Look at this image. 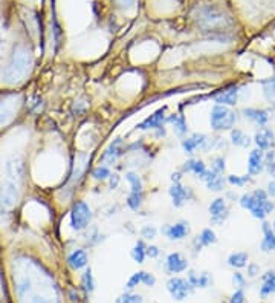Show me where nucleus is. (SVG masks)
<instances>
[{
  "mask_svg": "<svg viewBox=\"0 0 275 303\" xmlns=\"http://www.w3.org/2000/svg\"><path fill=\"white\" fill-rule=\"evenodd\" d=\"M196 20L199 28L203 32L209 35H220V37H225L228 32H231V28L234 25L231 17L216 5L202 6L196 14Z\"/></svg>",
  "mask_w": 275,
  "mask_h": 303,
  "instance_id": "obj_1",
  "label": "nucleus"
},
{
  "mask_svg": "<svg viewBox=\"0 0 275 303\" xmlns=\"http://www.w3.org/2000/svg\"><path fill=\"white\" fill-rule=\"evenodd\" d=\"M32 54L23 45L12 48V52L8 58V63L3 71V80L8 85H17L29 75L32 69Z\"/></svg>",
  "mask_w": 275,
  "mask_h": 303,
  "instance_id": "obj_2",
  "label": "nucleus"
},
{
  "mask_svg": "<svg viewBox=\"0 0 275 303\" xmlns=\"http://www.w3.org/2000/svg\"><path fill=\"white\" fill-rule=\"evenodd\" d=\"M236 121V113L226 106L216 104L211 110L209 124L213 130H231Z\"/></svg>",
  "mask_w": 275,
  "mask_h": 303,
  "instance_id": "obj_3",
  "label": "nucleus"
},
{
  "mask_svg": "<svg viewBox=\"0 0 275 303\" xmlns=\"http://www.w3.org/2000/svg\"><path fill=\"white\" fill-rule=\"evenodd\" d=\"M92 220V210L84 201H77L71 210V227L77 231L88 228Z\"/></svg>",
  "mask_w": 275,
  "mask_h": 303,
  "instance_id": "obj_4",
  "label": "nucleus"
},
{
  "mask_svg": "<svg viewBox=\"0 0 275 303\" xmlns=\"http://www.w3.org/2000/svg\"><path fill=\"white\" fill-rule=\"evenodd\" d=\"M6 175L9 178V181L18 184L23 183L26 173H28V167H26V161L22 155H12L8 158L6 161Z\"/></svg>",
  "mask_w": 275,
  "mask_h": 303,
  "instance_id": "obj_5",
  "label": "nucleus"
},
{
  "mask_svg": "<svg viewBox=\"0 0 275 303\" xmlns=\"http://www.w3.org/2000/svg\"><path fill=\"white\" fill-rule=\"evenodd\" d=\"M20 199V192L15 183L12 181H3L0 184V208H12L17 205Z\"/></svg>",
  "mask_w": 275,
  "mask_h": 303,
  "instance_id": "obj_6",
  "label": "nucleus"
},
{
  "mask_svg": "<svg viewBox=\"0 0 275 303\" xmlns=\"http://www.w3.org/2000/svg\"><path fill=\"white\" fill-rule=\"evenodd\" d=\"M20 107V100L17 97H8L0 100V127L8 126L15 118Z\"/></svg>",
  "mask_w": 275,
  "mask_h": 303,
  "instance_id": "obj_7",
  "label": "nucleus"
},
{
  "mask_svg": "<svg viewBox=\"0 0 275 303\" xmlns=\"http://www.w3.org/2000/svg\"><path fill=\"white\" fill-rule=\"evenodd\" d=\"M167 290L175 300L182 302L188 297L189 293H193L194 288L188 284V280H185L182 277H172L167 282Z\"/></svg>",
  "mask_w": 275,
  "mask_h": 303,
  "instance_id": "obj_8",
  "label": "nucleus"
},
{
  "mask_svg": "<svg viewBox=\"0 0 275 303\" xmlns=\"http://www.w3.org/2000/svg\"><path fill=\"white\" fill-rule=\"evenodd\" d=\"M168 193H170L172 199H173V205L176 208H181L183 207V204L193 198V193L191 190H189L188 187H183L181 183H173V186L170 187V190H168Z\"/></svg>",
  "mask_w": 275,
  "mask_h": 303,
  "instance_id": "obj_9",
  "label": "nucleus"
},
{
  "mask_svg": "<svg viewBox=\"0 0 275 303\" xmlns=\"http://www.w3.org/2000/svg\"><path fill=\"white\" fill-rule=\"evenodd\" d=\"M165 112H167V106L158 109L153 115H150L149 118H145L142 123L138 126V129L149 130V129H159V127H162V124L165 123Z\"/></svg>",
  "mask_w": 275,
  "mask_h": 303,
  "instance_id": "obj_10",
  "label": "nucleus"
},
{
  "mask_svg": "<svg viewBox=\"0 0 275 303\" xmlns=\"http://www.w3.org/2000/svg\"><path fill=\"white\" fill-rule=\"evenodd\" d=\"M165 267H167L168 273L179 274V273H183L188 268V262L182 257L181 253H172V254H168V257H167Z\"/></svg>",
  "mask_w": 275,
  "mask_h": 303,
  "instance_id": "obj_11",
  "label": "nucleus"
},
{
  "mask_svg": "<svg viewBox=\"0 0 275 303\" xmlns=\"http://www.w3.org/2000/svg\"><path fill=\"white\" fill-rule=\"evenodd\" d=\"M265 169V156L263 152L260 149H256L249 153V159H248V173L251 176L259 175L262 170Z\"/></svg>",
  "mask_w": 275,
  "mask_h": 303,
  "instance_id": "obj_12",
  "label": "nucleus"
},
{
  "mask_svg": "<svg viewBox=\"0 0 275 303\" xmlns=\"http://www.w3.org/2000/svg\"><path fill=\"white\" fill-rule=\"evenodd\" d=\"M206 144H208V139L203 133H194L191 138H186L182 141V147L186 153H194L197 147L206 149Z\"/></svg>",
  "mask_w": 275,
  "mask_h": 303,
  "instance_id": "obj_13",
  "label": "nucleus"
},
{
  "mask_svg": "<svg viewBox=\"0 0 275 303\" xmlns=\"http://www.w3.org/2000/svg\"><path fill=\"white\" fill-rule=\"evenodd\" d=\"M88 262H89V257H88V253L84 251V250H75L68 257V265L74 271H80L83 268H86L88 267Z\"/></svg>",
  "mask_w": 275,
  "mask_h": 303,
  "instance_id": "obj_14",
  "label": "nucleus"
},
{
  "mask_svg": "<svg viewBox=\"0 0 275 303\" xmlns=\"http://www.w3.org/2000/svg\"><path fill=\"white\" fill-rule=\"evenodd\" d=\"M162 231L172 240H181L189 233V227H188V222H178V224H175V225L164 227Z\"/></svg>",
  "mask_w": 275,
  "mask_h": 303,
  "instance_id": "obj_15",
  "label": "nucleus"
},
{
  "mask_svg": "<svg viewBox=\"0 0 275 303\" xmlns=\"http://www.w3.org/2000/svg\"><path fill=\"white\" fill-rule=\"evenodd\" d=\"M121 144H122V139H121V138H116V139L113 141V143L109 146V149L102 153L101 161H105V163H107V164H113L115 161L122 155Z\"/></svg>",
  "mask_w": 275,
  "mask_h": 303,
  "instance_id": "obj_16",
  "label": "nucleus"
},
{
  "mask_svg": "<svg viewBox=\"0 0 275 303\" xmlns=\"http://www.w3.org/2000/svg\"><path fill=\"white\" fill-rule=\"evenodd\" d=\"M254 141H256V144L260 150H268L274 146V133H272V130L263 127L256 133Z\"/></svg>",
  "mask_w": 275,
  "mask_h": 303,
  "instance_id": "obj_17",
  "label": "nucleus"
},
{
  "mask_svg": "<svg viewBox=\"0 0 275 303\" xmlns=\"http://www.w3.org/2000/svg\"><path fill=\"white\" fill-rule=\"evenodd\" d=\"M237 97H239V88H229L226 91H222L216 97V103L222 106H234L237 103Z\"/></svg>",
  "mask_w": 275,
  "mask_h": 303,
  "instance_id": "obj_18",
  "label": "nucleus"
},
{
  "mask_svg": "<svg viewBox=\"0 0 275 303\" xmlns=\"http://www.w3.org/2000/svg\"><path fill=\"white\" fill-rule=\"evenodd\" d=\"M263 233H265V237L262 240V250L266 253L274 251L275 250V233L272 231L268 222H263Z\"/></svg>",
  "mask_w": 275,
  "mask_h": 303,
  "instance_id": "obj_19",
  "label": "nucleus"
},
{
  "mask_svg": "<svg viewBox=\"0 0 275 303\" xmlns=\"http://www.w3.org/2000/svg\"><path fill=\"white\" fill-rule=\"evenodd\" d=\"M243 113L248 119L251 121H256L257 124L260 126H265L269 119V115L266 110H260V109H252V107H248V109H243Z\"/></svg>",
  "mask_w": 275,
  "mask_h": 303,
  "instance_id": "obj_20",
  "label": "nucleus"
},
{
  "mask_svg": "<svg viewBox=\"0 0 275 303\" xmlns=\"http://www.w3.org/2000/svg\"><path fill=\"white\" fill-rule=\"evenodd\" d=\"M182 172H193L197 178H200L205 172H206V167L202 161H194V159H188L186 163L183 164L182 167Z\"/></svg>",
  "mask_w": 275,
  "mask_h": 303,
  "instance_id": "obj_21",
  "label": "nucleus"
},
{
  "mask_svg": "<svg viewBox=\"0 0 275 303\" xmlns=\"http://www.w3.org/2000/svg\"><path fill=\"white\" fill-rule=\"evenodd\" d=\"M248 264V253H232L228 257V265L231 268H245Z\"/></svg>",
  "mask_w": 275,
  "mask_h": 303,
  "instance_id": "obj_22",
  "label": "nucleus"
},
{
  "mask_svg": "<svg viewBox=\"0 0 275 303\" xmlns=\"http://www.w3.org/2000/svg\"><path fill=\"white\" fill-rule=\"evenodd\" d=\"M145 250H147V245H145V242L141 239V240H138L136 244H135V247H133V250H132V259L136 262V264H144V260H145V257H147V254H145Z\"/></svg>",
  "mask_w": 275,
  "mask_h": 303,
  "instance_id": "obj_23",
  "label": "nucleus"
},
{
  "mask_svg": "<svg viewBox=\"0 0 275 303\" xmlns=\"http://www.w3.org/2000/svg\"><path fill=\"white\" fill-rule=\"evenodd\" d=\"M168 123H172L175 126V130L178 135H185L188 132V126L185 123V118L181 116V115H172V116H168Z\"/></svg>",
  "mask_w": 275,
  "mask_h": 303,
  "instance_id": "obj_24",
  "label": "nucleus"
},
{
  "mask_svg": "<svg viewBox=\"0 0 275 303\" xmlns=\"http://www.w3.org/2000/svg\"><path fill=\"white\" fill-rule=\"evenodd\" d=\"M231 141H232V144L234 146H240V147H248L249 146V136H246L242 130L239 129H234V130H231Z\"/></svg>",
  "mask_w": 275,
  "mask_h": 303,
  "instance_id": "obj_25",
  "label": "nucleus"
},
{
  "mask_svg": "<svg viewBox=\"0 0 275 303\" xmlns=\"http://www.w3.org/2000/svg\"><path fill=\"white\" fill-rule=\"evenodd\" d=\"M81 287H83V290L86 294H89V293H92L95 290V280H93L91 268H88L86 271H84V274L81 277Z\"/></svg>",
  "mask_w": 275,
  "mask_h": 303,
  "instance_id": "obj_26",
  "label": "nucleus"
},
{
  "mask_svg": "<svg viewBox=\"0 0 275 303\" xmlns=\"http://www.w3.org/2000/svg\"><path fill=\"white\" fill-rule=\"evenodd\" d=\"M196 239L199 240V244H200L202 247H208V245H211V244H216V240H217L216 233L211 230V228H205V230L200 233V236H197Z\"/></svg>",
  "mask_w": 275,
  "mask_h": 303,
  "instance_id": "obj_27",
  "label": "nucleus"
},
{
  "mask_svg": "<svg viewBox=\"0 0 275 303\" xmlns=\"http://www.w3.org/2000/svg\"><path fill=\"white\" fill-rule=\"evenodd\" d=\"M127 205L132 210L138 211L142 205V193L141 192H132V195L127 198Z\"/></svg>",
  "mask_w": 275,
  "mask_h": 303,
  "instance_id": "obj_28",
  "label": "nucleus"
},
{
  "mask_svg": "<svg viewBox=\"0 0 275 303\" xmlns=\"http://www.w3.org/2000/svg\"><path fill=\"white\" fill-rule=\"evenodd\" d=\"M225 210H226V207H225V199L223 198L214 199L213 202H211V205H209V214L211 216H217V214L223 213Z\"/></svg>",
  "mask_w": 275,
  "mask_h": 303,
  "instance_id": "obj_29",
  "label": "nucleus"
},
{
  "mask_svg": "<svg viewBox=\"0 0 275 303\" xmlns=\"http://www.w3.org/2000/svg\"><path fill=\"white\" fill-rule=\"evenodd\" d=\"M125 179L130 183L132 192H142V181H141V178H139L136 173H133V172L127 173V175H125Z\"/></svg>",
  "mask_w": 275,
  "mask_h": 303,
  "instance_id": "obj_30",
  "label": "nucleus"
},
{
  "mask_svg": "<svg viewBox=\"0 0 275 303\" xmlns=\"http://www.w3.org/2000/svg\"><path fill=\"white\" fill-rule=\"evenodd\" d=\"M259 204V201L254 198V195H243L242 198H240V205L243 207V208H246V210H252L254 207H256Z\"/></svg>",
  "mask_w": 275,
  "mask_h": 303,
  "instance_id": "obj_31",
  "label": "nucleus"
},
{
  "mask_svg": "<svg viewBox=\"0 0 275 303\" xmlns=\"http://www.w3.org/2000/svg\"><path fill=\"white\" fill-rule=\"evenodd\" d=\"M142 302L144 300L139 294H129V293H125L116 299V303H142Z\"/></svg>",
  "mask_w": 275,
  "mask_h": 303,
  "instance_id": "obj_32",
  "label": "nucleus"
},
{
  "mask_svg": "<svg viewBox=\"0 0 275 303\" xmlns=\"http://www.w3.org/2000/svg\"><path fill=\"white\" fill-rule=\"evenodd\" d=\"M110 170H109V167H105V166H99V167H96L93 172H92V176L96 179V181H104V179H107V178H110Z\"/></svg>",
  "mask_w": 275,
  "mask_h": 303,
  "instance_id": "obj_33",
  "label": "nucleus"
},
{
  "mask_svg": "<svg viewBox=\"0 0 275 303\" xmlns=\"http://www.w3.org/2000/svg\"><path fill=\"white\" fill-rule=\"evenodd\" d=\"M142 273H144V271H138V273L132 274L130 279L127 280L125 288H127V290H135L138 285H141V284H142Z\"/></svg>",
  "mask_w": 275,
  "mask_h": 303,
  "instance_id": "obj_34",
  "label": "nucleus"
},
{
  "mask_svg": "<svg viewBox=\"0 0 275 303\" xmlns=\"http://www.w3.org/2000/svg\"><path fill=\"white\" fill-rule=\"evenodd\" d=\"M263 94H265V97L269 103H275V86L274 85L265 82L263 83Z\"/></svg>",
  "mask_w": 275,
  "mask_h": 303,
  "instance_id": "obj_35",
  "label": "nucleus"
},
{
  "mask_svg": "<svg viewBox=\"0 0 275 303\" xmlns=\"http://www.w3.org/2000/svg\"><path fill=\"white\" fill-rule=\"evenodd\" d=\"M271 294H275V280L263 282V287L260 288V296L262 297H268Z\"/></svg>",
  "mask_w": 275,
  "mask_h": 303,
  "instance_id": "obj_36",
  "label": "nucleus"
},
{
  "mask_svg": "<svg viewBox=\"0 0 275 303\" xmlns=\"http://www.w3.org/2000/svg\"><path fill=\"white\" fill-rule=\"evenodd\" d=\"M206 186H208L209 190L220 192V190H223V178H222V176H217V178H214L213 181L206 183Z\"/></svg>",
  "mask_w": 275,
  "mask_h": 303,
  "instance_id": "obj_37",
  "label": "nucleus"
},
{
  "mask_svg": "<svg viewBox=\"0 0 275 303\" xmlns=\"http://www.w3.org/2000/svg\"><path fill=\"white\" fill-rule=\"evenodd\" d=\"M248 181H249V176H234V175H231V176L228 178V183H229V184L239 186V187L245 186Z\"/></svg>",
  "mask_w": 275,
  "mask_h": 303,
  "instance_id": "obj_38",
  "label": "nucleus"
},
{
  "mask_svg": "<svg viewBox=\"0 0 275 303\" xmlns=\"http://www.w3.org/2000/svg\"><path fill=\"white\" fill-rule=\"evenodd\" d=\"M211 164H213V172H216L217 175L225 172V159H223L222 156L214 158V159H213V163H211Z\"/></svg>",
  "mask_w": 275,
  "mask_h": 303,
  "instance_id": "obj_39",
  "label": "nucleus"
},
{
  "mask_svg": "<svg viewBox=\"0 0 275 303\" xmlns=\"http://www.w3.org/2000/svg\"><path fill=\"white\" fill-rule=\"evenodd\" d=\"M251 213H252V216L256 217V219H262V220L268 216L265 208H263V202H259V204L251 210Z\"/></svg>",
  "mask_w": 275,
  "mask_h": 303,
  "instance_id": "obj_40",
  "label": "nucleus"
},
{
  "mask_svg": "<svg viewBox=\"0 0 275 303\" xmlns=\"http://www.w3.org/2000/svg\"><path fill=\"white\" fill-rule=\"evenodd\" d=\"M213 284V277H211L209 273H203L199 276V288H208Z\"/></svg>",
  "mask_w": 275,
  "mask_h": 303,
  "instance_id": "obj_41",
  "label": "nucleus"
},
{
  "mask_svg": "<svg viewBox=\"0 0 275 303\" xmlns=\"http://www.w3.org/2000/svg\"><path fill=\"white\" fill-rule=\"evenodd\" d=\"M156 228L153 227V225H145L142 230H141V236L144 237V239H155L156 237Z\"/></svg>",
  "mask_w": 275,
  "mask_h": 303,
  "instance_id": "obj_42",
  "label": "nucleus"
},
{
  "mask_svg": "<svg viewBox=\"0 0 275 303\" xmlns=\"http://www.w3.org/2000/svg\"><path fill=\"white\" fill-rule=\"evenodd\" d=\"M232 284H234V287H237V288H245V285H246V280H245V277H243V274L242 273H236L234 276H232Z\"/></svg>",
  "mask_w": 275,
  "mask_h": 303,
  "instance_id": "obj_43",
  "label": "nucleus"
},
{
  "mask_svg": "<svg viewBox=\"0 0 275 303\" xmlns=\"http://www.w3.org/2000/svg\"><path fill=\"white\" fill-rule=\"evenodd\" d=\"M142 284L145 285V287H155V284H156V277L153 276V274H150V273H142Z\"/></svg>",
  "mask_w": 275,
  "mask_h": 303,
  "instance_id": "obj_44",
  "label": "nucleus"
},
{
  "mask_svg": "<svg viewBox=\"0 0 275 303\" xmlns=\"http://www.w3.org/2000/svg\"><path fill=\"white\" fill-rule=\"evenodd\" d=\"M229 303H245V293L242 288H239L234 294L231 296Z\"/></svg>",
  "mask_w": 275,
  "mask_h": 303,
  "instance_id": "obj_45",
  "label": "nucleus"
},
{
  "mask_svg": "<svg viewBox=\"0 0 275 303\" xmlns=\"http://www.w3.org/2000/svg\"><path fill=\"white\" fill-rule=\"evenodd\" d=\"M186 280H188V284L191 285L193 288H199V274L196 271H189Z\"/></svg>",
  "mask_w": 275,
  "mask_h": 303,
  "instance_id": "obj_46",
  "label": "nucleus"
},
{
  "mask_svg": "<svg viewBox=\"0 0 275 303\" xmlns=\"http://www.w3.org/2000/svg\"><path fill=\"white\" fill-rule=\"evenodd\" d=\"M145 254H147V257H150V259H156L159 256V248L156 245H147Z\"/></svg>",
  "mask_w": 275,
  "mask_h": 303,
  "instance_id": "obj_47",
  "label": "nucleus"
},
{
  "mask_svg": "<svg viewBox=\"0 0 275 303\" xmlns=\"http://www.w3.org/2000/svg\"><path fill=\"white\" fill-rule=\"evenodd\" d=\"M226 217H228V210H225L223 213H220L217 216H211V222H213V224H222Z\"/></svg>",
  "mask_w": 275,
  "mask_h": 303,
  "instance_id": "obj_48",
  "label": "nucleus"
},
{
  "mask_svg": "<svg viewBox=\"0 0 275 303\" xmlns=\"http://www.w3.org/2000/svg\"><path fill=\"white\" fill-rule=\"evenodd\" d=\"M119 181H121L119 175H116V173L110 175V178H109V186H110V189H112V190H113V189H116V187L119 186Z\"/></svg>",
  "mask_w": 275,
  "mask_h": 303,
  "instance_id": "obj_49",
  "label": "nucleus"
},
{
  "mask_svg": "<svg viewBox=\"0 0 275 303\" xmlns=\"http://www.w3.org/2000/svg\"><path fill=\"white\" fill-rule=\"evenodd\" d=\"M252 195H254V198H256L259 202H263V201H266V199H268V193H266L265 190H260V189L254 192Z\"/></svg>",
  "mask_w": 275,
  "mask_h": 303,
  "instance_id": "obj_50",
  "label": "nucleus"
},
{
  "mask_svg": "<svg viewBox=\"0 0 275 303\" xmlns=\"http://www.w3.org/2000/svg\"><path fill=\"white\" fill-rule=\"evenodd\" d=\"M259 265L257 264H249L248 265V276L249 277H256L257 274H259Z\"/></svg>",
  "mask_w": 275,
  "mask_h": 303,
  "instance_id": "obj_51",
  "label": "nucleus"
},
{
  "mask_svg": "<svg viewBox=\"0 0 275 303\" xmlns=\"http://www.w3.org/2000/svg\"><path fill=\"white\" fill-rule=\"evenodd\" d=\"M262 280L263 282H271V280H275V271H268L266 274L262 276Z\"/></svg>",
  "mask_w": 275,
  "mask_h": 303,
  "instance_id": "obj_52",
  "label": "nucleus"
},
{
  "mask_svg": "<svg viewBox=\"0 0 275 303\" xmlns=\"http://www.w3.org/2000/svg\"><path fill=\"white\" fill-rule=\"evenodd\" d=\"M268 195L275 198V181H271V183L268 184Z\"/></svg>",
  "mask_w": 275,
  "mask_h": 303,
  "instance_id": "obj_53",
  "label": "nucleus"
},
{
  "mask_svg": "<svg viewBox=\"0 0 275 303\" xmlns=\"http://www.w3.org/2000/svg\"><path fill=\"white\" fill-rule=\"evenodd\" d=\"M115 2H118L121 6H132V5H135V0H115Z\"/></svg>",
  "mask_w": 275,
  "mask_h": 303,
  "instance_id": "obj_54",
  "label": "nucleus"
},
{
  "mask_svg": "<svg viewBox=\"0 0 275 303\" xmlns=\"http://www.w3.org/2000/svg\"><path fill=\"white\" fill-rule=\"evenodd\" d=\"M265 167L268 169V172L275 178V161H274V163H269V164H265Z\"/></svg>",
  "mask_w": 275,
  "mask_h": 303,
  "instance_id": "obj_55",
  "label": "nucleus"
},
{
  "mask_svg": "<svg viewBox=\"0 0 275 303\" xmlns=\"http://www.w3.org/2000/svg\"><path fill=\"white\" fill-rule=\"evenodd\" d=\"M181 178H182V173H181V172L172 175V181H173V183H181Z\"/></svg>",
  "mask_w": 275,
  "mask_h": 303,
  "instance_id": "obj_56",
  "label": "nucleus"
},
{
  "mask_svg": "<svg viewBox=\"0 0 275 303\" xmlns=\"http://www.w3.org/2000/svg\"><path fill=\"white\" fill-rule=\"evenodd\" d=\"M71 300H72V302H78V294L75 296V291H74V290L71 291Z\"/></svg>",
  "mask_w": 275,
  "mask_h": 303,
  "instance_id": "obj_57",
  "label": "nucleus"
},
{
  "mask_svg": "<svg viewBox=\"0 0 275 303\" xmlns=\"http://www.w3.org/2000/svg\"><path fill=\"white\" fill-rule=\"evenodd\" d=\"M268 83H271V85H274V86H275V75H274L272 78H269V80H268Z\"/></svg>",
  "mask_w": 275,
  "mask_h": 303,
  "instance_id": "obj_58",
  "label": "nucleus"
},
{
  "mask_svg": "<svg viewBox=\"0 0 275 303\" xmlns=\"http://www.w3.org/2000/svg\"><path fill=\"white\" fill-rule=\"evenodd\" d=\"M274 231H275V220H274Z\"/></svg>",
  "mask_w": 275,
  "mask_h": 303,
  "instance_id": "obj_59",
  "label": "nucleus"
},
{
  "mask_svg": "<svg viewBox=\"0 0 275 303\" xmlns=\"http://www.w3.org/2000/svg\"><path fill=\"white\" fill-rule=\"evenodd\" d=\"M0 40H2V34H0Z\"/></svg>",
  "mask_w": 275,
  "mask_h": 303,
  "instance_id": "obj_60",
  "label": "nucleus"
}]
</instances>
